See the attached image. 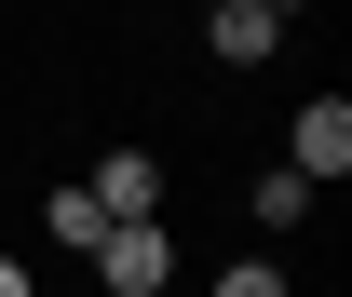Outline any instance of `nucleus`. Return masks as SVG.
Masks as SVG:
<instances>
[{
    "label": "nucleus",
    "mask_w": 352,
    "mask_h": 297,
    "mask_svg": "<svg viewBox=\"0 0 352 297\" xmlns=\"http://www.w3.org/2000/svg\"><path fill=\"white\" fill-rule=\"evenodd\" d=\"M95 270H109V297H163V284H176L163 216H109V230H95Z\"/></svg>",
    "instance_id": "f257e3e1"
},
{
    "label": "nucleus",
    "mask_w": 352,
    "mask_h": 297,
    "mask_svg": "<svg viewBox=\"0 0 352 297\" xmlns=\"http://www.w3.org/2000/svg\"><path fill=\"white\" fill-rule=\"evenodd\" d=\"M285 163L325 189V176H352V95H311L298 122H285Z\"/></svg>",
    "instance_id": "f03ea898"
},
{
    "label": "nucleus",
    "mask_w": 352,
    "mask_h": 297,
    "mask_svg": "<svg viewBox=\"0 0 352 297\" xmlns=\"http://www.w3.org/2000/svg\"><path fill=\"white\" fill-rule=\"evenodd\" d=\"M204 41H217V68H271L285 54V14L271 0H204Z\"/></svg>",
    "instance_id": "7ed1b4c3"
},
{
    "label": "nucleus",
    "mask_w": 352,
    "mask_h": 297,
    "mask_svg": "<svg viewBox=\"0 0 352 297\" xmlns=\"http://www.w3.org/2000/svg\"><path fill=\"white\" fill-rule=\"evenodd\" d=\"M82 189H95V216H163V163H149V149H109Z\"/></svg>",
    "instance_id": "20e7f679"
},
{
    "label": "nucleus",
    "mask_w": 352,
    "mask_h": 297,
    "mask_svg": "<svg viewBox=\"0 0 352 297\" xmlns=\"http://www.w3.org/2000/svg\"><path fill=\"white\" fill-rule=\"evenodd\" d=\"M311 203H325V189H311L298 163H271V176H258V230H311Z\"/></svg>",
    "instance_id": "39448f33"
},
{
    "label": "nucleus",
    "mask_w": 352,
    "mask_h": 297,
    "mask_svg": "<svg viewBox=\"0 0 352 297\" xmlns=\"http://www.w3.org/2000/svg\"><path fill=\"white\" fill-rule=\"evenodd\" d=\"M41 230H54V243H68V257H95V230H109V216H95V189H82V176H68V189H54V203H41Z\"/></svg>",
    "instance_id": "423d86ee"
},
{
    "label": "nucleus",
    "mask_w": 352,
    "mask_h": 297,
    "mask_svg": "<svg viewBox=\"0 0 352 297\" xmlns=\"http://www.w3.org/2000/svg\"><path fill=\"white\" fill-rule=\"evenodd\" d=\"M204 297H285V270H271V257H244V270H217Z\"/></svg>",
    "instance_id": "0eeeda50"
},
{
    "label": "nucleus",
    "mask_w": 352,
    "mask_h": 297,
    "mask_svg": "<svg viewBox=\"0 0 352 297\" xmlns=\"http://www.w3.org/2000/svg\"><path fill=\"white\" fill-rule=\"evenodd\" d=\"M0 297H28V257H0Z\"/></svg>",
    "instance_id": "6e6552de"
}]
</instances>
